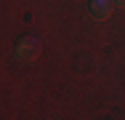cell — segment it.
Here are the masks:
<instances>
[{
	"mask_svg": "<svg viewBox=\"0 0 125 120\" xmlns=\"http://www.w3.org/2000/svg\"><path fill=\"white\" fill-rule=\"evenodd\" d=\"M115 3V8H125V0H112Z\"/></svg>",
	"mask_w": 125,
	"mask_h": 120,
	"instance_id": "3",
	"label": "cell"
},
{
	"mask_svg": "<svg viewBox=\"0 0 125 120\" xmlns=\"http://www.w3.org/2000/svg\"><path fill=\"white\" fill-rule=\"evenodd\" d=\"M112 11H115V3H112V0H91V8H88V13H91L96 22L109 19Z\"/></svg>",
	"mask_w": 125,
	"mask_h": 120,
	"instance_id": "2",
	"label": "cell"
},
{
	"mask_svg": "<svg viewBox=\"0 0 125 120\" xmlns=\"http://www.w3.org/2000/svg\"><path fill=\"white\" fill-rule=\"evenodd\" d=\"M37 53H40V40L35 35H24L16 43V59H21V61H32Z\"/></svg>",
	"mask_w": 125,
	"mask_h": 120,
	"instance_id": "1",
	"label": "cell"
}]
</instances>
